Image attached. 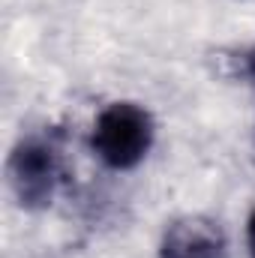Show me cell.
Wrapping results in <instances>:
<instances>
[{
  "label": "cell",
  "instance_id": "cell-1",
  "mask_svg": "<svg viewBox=\"0 0 255 258\" xmlns=\"http://www.w3.org/2000/svg\"><path fill=\"white\" fill-rule=\"evenodd\" d=\"M93 153L108 165V168H132L138 165L150 144H153V120L144 108L132 102H114L108 105L90 132Z\"/></svg>",
  "mask_w": 255,
  "mask_h": 258
},
{
  "label": "cell",
  "instance_id": "cell-2",
  "mask_svg": "<svg viewBox=\"0 0 255 258\" xmlns=\"http://www.w3.org/2000/svg\"><path fill=\"white\" fill-rule=\"evenodd\" d=\"M57 174H60L57 150L51 141H42V138H30V141L18 144L9 159L12 189L18 195V201L27 207H42L51 201L54 186H57Z\"/></svg>",
  "mask_w": 255,
  "mask_h": 258
},
{
  "label": "cell",
  "instance_id": "cell-3",
  "mask_svg": "<svg viewBox=\"0 0 255 258\" xmlns=\"http://www.w3.org/2000/svg\"><path fill=\"white\" fill-rule=\"evenodd\" d=\"M162 258H225V237L210 219L174 222L162 237Z\"/></svg>",
  "mask_w": 255,
  "mask_h": 258
},
{
  "label": "cell",
  "instance_id": "cell-4",
  "mask_svg": "<svg viewBox=\"0 0 255 258\" xmlns=\"http://www.w3.org/2000/svg\"><path fill=\"white\" fill-rule=\"evenodd\" d=\"M249 249H252V258H255V213L249 219Z\"/></svg>",
  "mask_w": 255,
  "mask_h": 258
},
{
  "label": "cell",
  "instance_id": "cell-5",
  "mask_svg": "<svg viewBox=\"0 0 255 258\" xmlns=\"http://www.w3.org/2000/svg\"><path fill=\"white\" fill-rule=\"evenodd\" d=\"M246 69H249V78L255 81V54H249V60H246Z\"/></svg>",
  "mask_w": 255,
  "mask_h": 258
}]
</instances>
